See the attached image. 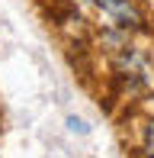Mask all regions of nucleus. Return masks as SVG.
<instances>
[{
    "label": "nucleus",
    "instance_id": "f257e3e1",
    "mask_svg": "<svg viewBox=\"0 0 154 158\" xmlns=\"http://www.w3.org/2000/svg\"><path fill=\"white\" fill-rule=\"evenodd\" d=\"M96 6H100L109 19H116L119 26H138L141 23V16H138L132 0H96Z\"/></svg>",
    "mask_w": 154,
    "mask_h": 158
},
{
    "label": "nucleus",
    "instance_id": "7ed1b4c3",
    "mask_svg": "<svg viewBox=\"0 0 154 158\" xmlns=\"http://www.w3.org/2000/svg\"><path fill=\"white\" fill-rule=\"evenodd\" d=\"M67 126H71V132H87V123H83V119H67Z\"/></svg>",
    "mask_w": 154,
    "mask_h": 158
},
{
    "label": "nucleus",
    "instance_id": "f03ea898",
    "mask_svg": "<svg viewBox=\"0 0 154 158\" xmlns=\"http://www.w3.org/2000/svg\"><path fill=\"white\" fill-rule=\"evenodd\" d=\"M144 152L154 158V119L148 123V129H144Z\"/></svg>",
    "mask_w": 154,
    "mask_h": 158
}]
</instances>
